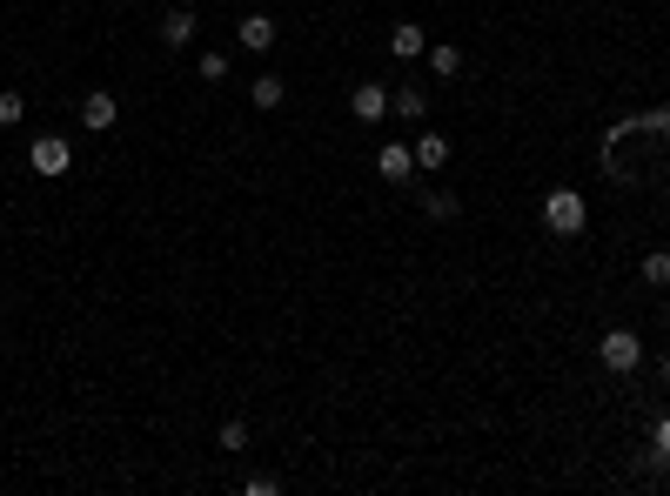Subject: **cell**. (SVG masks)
<instances>
[{
	"label": "cell",
	"mask_w": 670,
	"mask_h": 496,
	"mask_svg": "<svg viewBox=\"0 0 670 496\" xmlns=\"http://www.w3.org/2000/svg\"><path fill=\"white\" fill-rule=\"evenodd\" d=\"M21 114H27V101L7 88V94H0V128H21Z\"/></svg>",
	"instance_id": "cell-19"
},
{
	"label": "cell",
	"mask_w": 670,
	"mask_h": 496,
	"mask_svg": "<svg viewBox=\"0 0 670 496\" xmlns=\"http://www.w3.org/2000/svg\"><path fill=\"white\" fill-rule=\"evenodd\" d=\"M423 215H436V222H456V215H463L456 188H423Z\"/></svg>",
	"instance_id": "cell-13"
},
{
	"label": "cell",
	"mask_w": 670,
	"mask_h": 496,
	"mask_svg": "<svg viewBox=\"0 0 670 496\" xmlns=\"http://www.w3.org/2000/svg\"><path fill=\"white\" fill-rule=\"evenodd\" d=\"M389 54H396V61H423V54H429L423 27H416V21H396V27H389Z\"/></svg>",
	"instance_id": "cell-9"
},
{
	"label": "cell",
	"mask_w": 670,
	"mask_h": 496,
	"mask_svg": "<svg viewBox=\"0 0 670 496\" xmlns=\"http://www.w3.org/2000/svg\"><path fill=\"white\" fill-rule=\"evenodd\" d=\"M195 74H201V81H228V54H215V47H208V54L195 61Z\"/></svg>",
	"instance_id": "cell-18"
},
{
	"label": "cell",
	"mask_w": 670,
	"mask_h": 496,
	"mask_svg": "<svg viewBox=\"0 0 670 496\" xmlns=\"http://www.w3.org/2000/svg\"><path fill=\"white\" fill-rule=\"evenodd\" d=\"M657 456H670V416L657 423Z\"/></svg>",
	"instance_id": "cell-21"
},
{
	"label": "cell",
	"mask_w": 670,
	"mask_h": 496,
	"mask_svg": "<svg viewBox=\"0 0 670 496\" xmlns=\"http://www.w3.org/2000/svg\"><path fill=\"white\" fill-rule=\"evenodd\" d=\"M248 101H255V108H282V101H289V81H282V74H255Z\"/></svg>",
	"instance_id": "cell-11"
},
{
	"label": "cell",
	"mask_w": 670,
	"mask_h": 496,
	"mask_svg": "<svg viewBox=\"0 0 670 496\" xmlns=\"http://www.w3.org/2000/svg\"><path fill=\"white\" fill-rule=\"evenodd\" d=\"M349 114H356V121H389V88H382V81H362V88L349 94Z\"/></svg>",
	"instance_id": "cell-5"
},
{
	"label": "cell",
	"mask_w": 670,
	"mask_h": 496,
	"mask_svg": "<svg viewBox=\"0 0 670 496\" xmlns=\"http://www.w3.org/2000/svg\"><path fill=\"white\" fill-rule=\"evenodd\" d=\"M155 34H161V47H188L195 41V14H188V7H168Z\"/></svg>",
	"instance_id": "cell-10"
},
{
	"label": "cell",
	"mask_w": 670,
	"mask_h": 496,
	"mask_svg": "<svg viewBox=\"0 0 670 496\" xmlns=\"http://www.w3.org/2000/svg\"><path fill=\"white\" fill-rule=\"evenodd\" d=\"M423 61H429V74H443V81H449V74H463V47L436 41V47H429V54H423Z\"/></svg>",
	"instance_id": "cell-14"
},
{
	"label": "cell",
	"mask_w": 670,
	"mask_h": 496,
	"mask_svg": "<svg viewBox=\"0 0 670 496\" xmlns=\"http://www.w3.org/2000/svg\"><path fill=\"white\" fill-rule=\"evenodd\" d=\"M664 316H670V295H664Z\"/></svg>",
	"instance_id": "cell-23"
},
{
	"label": "cell",
	"mask_w": 670,
	"mask_h": 496,
	"mask_svg": "<svg viewBox=\"0 0 670 496\" xmlns=\"http://www.w3.org/2000/svg\"><path fill=\"white\" fill-rule=\"evenodd\" d=\"M376 175L382 181H416V148H409V141H382L376 148Z\"/></svg>",
	"instance_id": "cell-4"
},
{
	"label": "cell",
	"mask_w": 670,
	"mask_h": 496,
	"mask_svg": "<svg viewBox=\"0 0 670 496\" xmlns=\"http://www.w3.org/2000/svg\"><path fill=\"white\" fill-rule=\"evenodd\" d=\"M637 128H644L650 141H664V148H670V108H650V114H637Z\"/></svg>",
	"instance_id": "cell-17"
},
{
	"label": "cell",
	"mask_w": 670,
	"mask_h": 496,
	"mask_svg": "<svg viewBox=\"0 0 670 496\" xmlns=\"http://www.w3.org/2000/svg\"><path fill=\"white\" fill-rule=\"evenodd\" d=\"M443 161H449V135H416V175L443 168Z\"/></svg>",
	"instance_id": "cell-12"
},
{
	"label": "cell",
	"mask_w": 670,
	"mask_h": 496,
	"mask_svg": "<svg viewBox=\"0 0 670 496\" xmlns=\"http://www.w3.org/2000/svg\"><path fill=\"white\" fill-rule=\"evenodd\" d=\"M389 114H396V121H423L429 114V88L423 81H402V88L389 94Z\"/></svg>",
	"instance_id": "cell-6"
},
{
	"label": "cell",
	"mask_w": 670,
	"mask_h": 496,
	"mask_svg": "<svg viewBox=\"0 0 670 496\" xmlns=\"http://www.w3.org/2000/svg\"><path fill=\"white\" fill-rule=\"evenodd\" d=\"M597 362L610 369V376H630V369L644 362V336H637V329H603V342H597Z\"/></svg>",
	"instance_id": "cell-2"
},
{
	"label": "cell",
	"mask_w": 670,
	"mask_h": 496,
	"mask_svg": "<svg viewBox=\"0 0 670 496\" xmlns=\"http://www.w3.org/2000/svg\"><path fill=\"white\" fill-rule=\"evenodd\" d=\"M242 490H248V496H275V490H282V476H248Z\"/></svg>",
	"instance_id": "cell-20"
},
{
	"label": "cell",
	"mask_w": 670,
	"mask_h": 496,
	"mask_svg": "<svg viewBox=\"0 0 670 496\" xmlns=\"http://www.w3.org/2000/svg\"><path fill=\"white\" fill-rule=\"evenodd\" d=\"M27 161H34V175H67V168H74V148H67V135H41L34 141V148H27Z\"/></svg>",
	"instance_id": "cell-3"
},
{
	"label": "cell",
	"mask_w": 670,
	"mask_h": 496,
	"mask_svg": "<svg viewBox=\"0 0 670 496\" xmlns=\"http://www.w3.org/2000/svg\"><path fill=\"white\" fill-rule=\"evenodd\" d=\"M215 443H222L228 456H242V450H248V423H242V416H228V423H222V436H215Z\"/></svg>",
	"instance_id": "cell-16"
},
{
	"label": "cell",
	"mask_w": 670,
	"mask_h": 496,
	"mask_svg": "<svg viewBox=\"0 0 670 496\" xmlns=\"http://www.w3.org/2000/svg\"><path fill=\"white\" fill-rule=\"evenodd\" d=\"M657 383H664V389H670V356H657Z\"/></svg>",
	"instance_id": "cell-22"
},
{
	"label": "cell",
	"mask_w": 670,
	"mask_h": 496,
	"mask_svg": "<svg viewBox=\"0 0 670 496\" xmlns=\"http://www.w3.org/2000/svg\"><path fill=\"white\" fill-rule=\"evenodd\" d=\"M583 222H590V208H583L577 188H550V195H543V228H550V235L570 242V235H583Z\"/></svg>",
	"instance_id": "cell-1"
},
{
	"label": "cell",
	"mask_w": 670,
	"mask_h": 496,
	"mask_svg": "<svg viewBox=\"0 0 670 496\" xmlns=\"http://www.w3.org/2000/svg\"><path fill=\"white\" fill-rule=\"evenodd\" d=\"M114 121H121V101H114V94H88V101H81V128L108 135Z\"/></svg>",
	"instance_id": "cell-8"
},
{
	"label": "cell",
	"mask_w": 670,
	"mask_h": 496,
	"mask_svg": "<svg viewBox=\"0 0 670 496\" xmlns=\"http://www.w3.org/2000/svg\"><path fill=\"white\" fill-rule=\"evenodd\" d=\"M637 269H644V282H650V289H670V248H650V255L637 262Z\"/></svg>",
	"instance_id": "cell-15"
},
{
	"label": "cell",
	"mask_w": 670,
	"mask_h": 496,
	"mask_svg": "<svg viewBox=\"0 0 670 496\" xmlns=\"http://www.w3.org/2000/svg\"><path fill=\"white\" fill-rule=\"evenodd\" d=\"M235 41H242L248 54H268V47H275V14H242Z\"/></svg>",
	"instance_id": "cell-7"
}]
</instances>
